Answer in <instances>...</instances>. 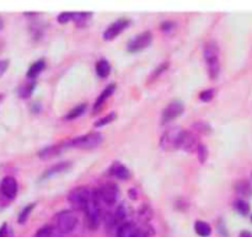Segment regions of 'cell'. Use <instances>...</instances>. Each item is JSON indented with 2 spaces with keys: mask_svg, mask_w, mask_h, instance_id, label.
<instances>
[{
  "mask_svg": "<svg viewBox=\"0 0 252 237\" xmlns=\"http://www.w3.org/2000/svg\"><path fill=\"white\" fill-rule=\"evenodd\" d=\"M83 211L85 213L86 226L90 230H96L98 228V225H100L101 221V206L100 199L97 197V192H94L93 197L88 202V204H86Z\"/></svg>",
  "mask_w": 252,
  "mask_h": 237,
  "instance_id": "obj_1",
  "label": "cell"
},
{
  "mask_svg": "<svg viewBox=\"0 0 252 237\" xmlns=\"http://www.w3.org/2000/svg\"><path fill=\"white\" fill-rule=\"evenodd\" d=\"M204 60L208 66L209 78L212 80H216L220 73V61H219V48L216 42H209L204 47Z\"/></svg>",
  "mask_w": 252,
  "mask_h": 237,
  "instance_id": "obj_2",
  "label": "cell"
},
{
  "mask_svg": "<svg viewBox=\"0 0 252 237\" xmlns=\"http://www.w3.org/2000/svg\"><path fill=\"white\" fill-rule=\"evenodd\" d=\"M54 221H56L54 228L58 230V233L61 235H68V234L73 233L75 230L76 226H78L79 219L73 210H63L57 214Z\"/></svg>",
  "mask_w": 252,
  "mask_h": 237,
  "instance_id": "obj_3",
  "label": "cell"
},
{
  "mask_svg": "<svg viewBox=\"0 0 252 237\" xmlns=\"http://www.w3.org/2000/svg\"><path fill=\"white\" fill-rule=\"evenodd\" d=\"M94 192L88 187H76L73 188L68 194V203L70 204L74 210H84L88 202L93 197Z\"/></svg>",
  "mask_w": 252,
  "mask_h": 237,
  "instance_id": "obj_4",
  "label": "cell"
},
{
  "mask_svg": "<svg viewBox=\"0 0 252 237\" xmlns=\"http://www.w3.org/2000/svg\"><path fill=\"white\" fill-rule=\"evenodd\" d=\"M103 137L98 132L89 133L86 135H81V137L75 138V139L68 140L69 148H79V149H94L97 148L98 145L102 143Z\"/></svg>",
  "mask_w": 252,
  "mask_h": 237,
  "instance_id": "obj_5",
  "label": "cell"
},
{
  "mask_svg": "<svg viewBox=\"0 0 252 237\" xmlns=\"http://www.w3.org/2000/svg\"><path fill=\"white\" fill-rule=\"evenodd\" d=\"M182 129L180 127H174L167 129L160 138V148L162 150L179 149L180 139H181Z\"/></svg>",
  "mask_w": 252,
  "mask_h": 237,
  "instance_id": "obj_6",
  "label": "cell"
},
{
  "mask_svg": "<svg viewBox=\"0 0 252 237\" xmlns=\"http://www.w3.org/2000/svg\"><path fill=\"white\" fill-rule=\"evenodd\" d=\"M97 197L100 202H103L107 206H115L120 198V189L115 183L107 182L100 187V189L97 191Z\"/></svg>",
  "mask_w": 252,
  "mask_h": 237,
  "instance_id": "obj_7",
  "label": "cell"
},
{
  "mask_svg": "<svg viewBox=\"0 0 252 237\" xmlns=\"http://www.w3.org/2000/svg\"><path fill=\"white\" fill-rule=\"evenodd\" d=\"M153 42V34L152 32L145 31L142 32L140 34H137L135 37H133L132 39H129L127 44V49L130 53H137V52L143 51V49L148 48V47L152 44Z\"/></svg>",
  "mask_w": 252,
  "mask_h": 237,
  "instance_id": "obj_8",
  "label": "cell"
},
{
  "mask_svg": "<svg viewBox=\"0 0 252 237\" xmlns=\"http://www.w3.org/2000/svg\"><path fill=\"white\" fill-rule=\"evenodd\" d=\"M198 145L199 139L196 133L192 130H182L179 149H182L186 152H194L198 149Z\"/></svg>",
  "mask_w": 252,
  "mask_h": 237,
  "instance_id": "obj_9",
  "label": "cell"
},
{
  "mask_svg": "<svg viewBox=\"0 0 252 237\" xmlns=\"http://www.w3.org/2000/svg\"><path fill=\"white\" fill-rule=\"evenodd\" d=\"M184 110L185 107L181 101H172L162 111L161 124H166V123H170L174 119H176V118H179L182 115V112H184Z\"/></svg>",
  "mask_w": 252,
  "mask_h": 237,
  "instance_id": "obj_10",
  "label": "cell"
},
{
  "mask_svg": "<svg viewBox=\"0 0 252 237\" xmlns=\"http://www.w3.org/2000/svg\"><path fill=\"white\" fill-rule=\"evenodd\" d=\"M130 21L128 19H118L115 22L110 25V26L106 29V31L103 32L102 38L105 41H112L113 38H116L117 36H120L128 26H129Z\"/></svg>",
  "mask_w": 252,
  "mask_h": 237,
  "instance_id": "obj_11",
  "label": "cell"
},
{
  "mask_svg": "<svg viewBox=\"0 0 252 237\" xmlns=\"http://www.w3.org/2000/svg\"><path fill=\"white\" fill-rule=\"evenodd\" d=\"M0 192L2 196L9 201L15 199L17 196V182L14 177L6 176L2 178L1 183H0Z\"/></svg>",
  "mask_w": 252,
  "mask_h": 237,
  "instance_id": "obj_12",
  "label": "cell"
},
{
  "mask_svg": "<svg viewBox=\"0 0 252 237\" xmlns=\"http://www.w3.org/2000/svg\"><path fill=\"white\" fill-rule=\"evenodd\" d=\"M68 142H63L58 145H52V147L44 148V149H42L41 151L38 152V157L41 160H44V161H46V160L54 159V157L59 156V155H61L64 150L68 149Z\"/></svg>",
  "mask_w": 252,
  "mask_h": 237,
  "instance_id": "obj_13",
  "label": "cell"
},
{
  "mask_svg": "<svg viewBox=\"0 0 252 237\" xmlns=\"http://www.w3.org/2000/svg\"><path fill=\"white\" fill-rule=\"evenodd\" d=\"M115 91H116V85H115V84H111V85H108L107 88H106L105 90L101 92V95L98 96V98L96 100L95 105H94V108H93L94 115H95V113H97V112H100V110H101V107L103 106V103H105L106 101L108 100V97H110V96L112 95Z\"/></svg>",
  "mask_w": 252,
  "mask_h": 237,
  "instance_id": "obj_14",
  "label": "cell"
},
{
  "mask_svg": "<svg viewBox=\"0 0 252 237\" xmlns=\"http://www.w3.org/2000/svg\"><path fill=\"white\" fill-rule=\"evenodd\" d=\"M117 237H139V229L134 223H123L117 229Z\"/></svg>",
  "mask_w": 252,
  "mask_h": 237,
  "instance_id": "obj_15",
  "label": "cell"
},
{
  "mask_svg": "<svg viewBox=\"0 0 252 237\" xmlns=\"http://www.w3.org/2000/svg\"><path fill=\"white\" fill-rule=\"evenodd\" d=\"M110 174L112 175V176H115L116 178L120 179H128L130 177V171L128 170V167L122 165L121 162H115V164L111 166Z\"/></svg>",
  "mask_w": 252,
  "mask_h": 237,
  "instance_id": "obj_16",
  "label": "cell"
},
{
  "mask_svg": "<svg viewBox=\"0 0 252 237\" xmlns=\"http://www.w3.org/2000/svg\"><path fill=\"white\" fill-rule=\"evenodd\" d=\"M235 192L240 197H243L241 199L250 198L252 197V186L250 182L248 181H240L235 184Z\"/></svg>",
  "mask_w": 252,
  "mask_h": 237,
  "instance_id": "obj_17",
  "label": "cell"
},
{
  "mask_svg": "<svg viewBox=\"0 0 252 237\" xmlns=\"http://www.w3.org/2000/svg\"><path fill=\"white\" fill-rule=\"evenodd\" d=\"M70 167H71V162H61V164L54 165V166H52L51 169L47 170L46 174L43 175V177L49 178V177H53V176H56V175L63 174V172L68 171Z\"/></svg>",
  "mask_w": 252,
  "mask_h": 237,
  "instance_id": "obj_18",
  "label": "cell"
},
{
  "mask_svg": "<svg viewBox=\"0 0 252 237\" xmlns=\"http://www.w3.org/2000/svg\"><path fill=\"white\" fill-rule=\"evenodd\" d=\"M44 66H46V63H44L43 59H39V60L34 61V63L30 66L29 71H27V78H29L30 80H33V79H36L37 76H38L39 74L43 71Z\"/></svg>",
  "mask_w": 252,
  "mask_h": 237,
  "instance_id": "obj_19",
  "label": "cell"
},
{
  "mask_svg": "<svg viewBox=\"0 0 252 237\" xmlns=\"http://www.w3.org/2000/svg\"><path fill=\"white\" fill-rule=\"evenodd\" d=\"M111 73V65L107 59H100L96 63V74L100 78H107Z\"/></svg>",
  "mask_w": 252,
  "mask_h": 237,
  "instance_id": "obj_20",
  "label": "cell"
},
{
  "mask_svg": "<svg viewBox=\"0 0 252 237\" xmlns=\"http://www.w3.org/2000/svg\"><path fill=\"white\" fill-rule=\"evenodd\" d=\"M194 230H196L197 235L201 237H209L212 234L211 225L201 220L196 221V224H194Z\"/></svg>",
  "mask_w": 252,
  "mask_h": 237,
  "instance_id": "obj_21",
  "label": "cell"
},
{
  "mask_svg": "<svg viewBox=\"0 0 252 237\" xmlns=\"http://www.w3.org/2000/svg\"><path fill=\"white\" fill-rule=\"evenodd\" d=\"M91 17H93V12H73L71 21L75 22L78 26H84L90 21Z\"/></svg>",
  "mask_w": 252,
  "mask_h": 237,
  "instance_id": "obj_22",
  "label": "cell"
},
{
  "mask_svg": "<svg viewBox=\"0 0 252 237\" xmlns=\"http://www.w3.org/2000/svg\"><path fill=\"white\" fill-rule=\"evenodd\" d=\"M113 215V220H115V224H120L125 220L126 218L128 216V208L125 203L120 204V206L116 208L115 213L112 214Z\"/></svg>",
  "mask_w": 252,
  "mask_h": 237,
  "instance_id": "obj_23",
  "label": "cell"
},
{
  "mask_svg": "<svg viewBox=\"0 0 252 237\" xmlns=\"http://www.w3.org/2000/svg\"><path fill=\"white\" fill-rule=\"evenodd\" d=\"M33 237H61V234L54 226H43L34 234Z\"/></svg>",
  "mask_w": 252,
  "mask_h": 237,
  "instance_id": "obj_24",
  "label": "cell"
},
{
  "mask_svg": "<svg viewBox=\"0 0 252 237\" xmlns=\"http://www.w3.org/2000/svg\"><path fill=\"white\" fill-rule=\"evenodd\" d=\"M234 208H235V210L238 211L239 214H241V215L246 216L249 213H250L251 210V207H250V203H249L248 201H245V199H236L235 203H234Z\"/></svg>",
  "mask_w": 252,
  "mask_h": 237,
  "instance_id": "obj_25",
  "label": "cell"
},
{
  "mask_svg": "<svg viewBox=\"0 0 252 237\" xmlns=\"http://www.w3.org/2000/svg\"><path fill=\"white\" fill-rule=\"evenodd\" d=\"M86 107H88V106H86L85 103H81V105L76 106V107H74L73 110L69 111V113H68V115H66L64 118H65V120L75 119V118L80 117L81 115H84V113H85Z\"/></svg>",
  "mask_w": 252,
  "mask_h": 237,
  "instance_id": "obj_26",
  "label": "cell"
},
{
  "mask_svg": "<svg viewBox=\"0 0 252 237\" xmlns=\"http://www.w3.org/2000/svg\"><path fill=\"white\" fill-rule=\"evenodd\" d=\"M34 86H36V83H34L33 80L27 81L26 84H24V85H22L21 88H20V90H19V95L21 96L22 98H27V97H30V96L32 95V92H33Z\"/></svg>",
  "mask_w": 252,
  "mask_h": 237,
  "instance_id": "obj_27",
  "label": "cell"
},
{
  "mask_svg": "<svg viewBox=\"0 0 252 237\" xmlns=\"http://www.w3.org/2000/svg\"><path fill=\"white\" fill-rule=\"evenodd\" d=\"M192 129H193V133H199V134H211L212 132V128L208 123L203 122V120H198V122L194 123L192 125Z\"/></svg>",
  "mask_w": 252,
  "mask_h": 237,
  "instance_id": "obj_28",
  "label": "cell"
},
{
  "mask_svg": "<svg viewBox=\"0 0 252 237\" xmlns=\"http://www.w3.org/2000/svg\"><path fill=\"white\" fill-rule=\"evenodd\" d=\"M138 215H139V218L142 219L145 224H148V221H149L150 218L153 216L152 208H150L148 204H143L139 208V210H138Z\"/></svg>",
  "mask_w": 252,
  "mask_h": 237,
  "instance_id": "obj_29",
  "label": "cell"
},
{
  "mask_svg": "<svg viewBox=\"0 0 252 237\" xmlns=\"http://www.w3.org/2000/svg\"><path fill=\"white\" fill-rule=\"evenodd\" d=\"M116 118H117V115H116L115 112H111L110 115H107L106 117H102L101 119L96 120L95 122V127L96 128H100V127H103V125L106 124H110V123H112L113 120H116Z\"/></svg>",
  "mask_w": 252,
  "mask_h": 237,
  "instance_id": "obj_30",
  "label": "cell"
},
{
  "mask_svg": "<svg viewBox=\"0 0 252 237\" xmlns=\"http://www.w3.org/2000/svg\"><path fill=\"white\" fill-rule=\"evenodd\" d=\"M34 208V204H29L27 207H25L24 209H22V211L20 213L19 215V219H17V221H19V224H25L27 221V219H29L30 214H31L32 209Z\"/></svg>",
  "mask_w": 252,
  "mask_h": 237,
  "instance_id": "obj_31",
  "label": "cell"
},
{
  "mask_svg": "<svg viewBox=\"0 0 252 237\" xmlns=\"http://www.w3.org/2000/svg\"><path fill=\"white\" fill-rule=\"evenodd\" d=\"M197 155H198V160L201 164H204L208 159V148L204 144H199L198 149H197Z\"/></svg>",
  "mask_w": 252,
  "mask_h": 237,
  "instance_id": "obj_32",
  "label": "cell"
},
{
  "mask_svg": "<svg viewBox=\"0 0 252 237\" xmlns=\"http://www.w3.org/2000/svg\"><path fill=\"white\" fill-rule=\"evenodd\" d=\"M214 95H216V90L214 89H209V90H204L199 93V100L202 102H211L213 100Z\"/></svg>",
  "mask_w": 252,
  "mask_h": 237,
  "instance_id": "obj_33",
  "label": "cell"
},
{
  "mask_svg": "<svg viewBox=\"0 0 252 237\" xmlns=\"http://www.w3.org/2000/svg\"><path fill=\"white\" fill-rule=\"evenodd\" d=\"M71 17H73V12H62L57 20H58L59 24L64 25V24H68V22L71 21Z\"/></svg>",
  "mask_w": 252,
  "mask_h": 237,
  "instance_id": "obj_34",
  "label": "cell"
},
{
  "mask_svg": "<svg viewBox=\"0 0 252 237\" xmlns=\"http://www.w3.org/2000/svg\"><path fill=\"white\" fill-rule=\"evenodd\" d=\"M174 27H175L174 21H164L161 24V31L169 33V32L172 31V29H174Z\"/></svg>",
  "mask_w": 252,
  "mask_h": 237,
  "instance_id": "obj_35",
  "label": "cell"
},
{
  "mask_svg": "<svg viewBox=\"0 0 252 237\" xmlns=\"http://www.w3.org/2000/svg\"><path fill=\"white\" fill-rule=\"evenodd\" d=\"M9 68V60L7 59H1L0 60V78L5 74V71Z\"/></svg>",
  "mask_w": 252,
  "mask_h": 237,
  "instance_id": "obj_36",
  "label": "cell"
},
{
  "mask_svg": "<svg viewBox=\"0 0 252 237\" xmlns=\"http://www.w3.org/2000/svg\"><path fill=\"white\" fill-rule=\"evenodd\" d=\"M166 68H167V63L166 64H162V65H160L159 68H158L157 70H155V73L153 74V78H157V76L159 75V74H161L162 71L166 70Z\"/></svg>",
  "mask_w": 252,
  "mask_h": 237,
  "instance_id": "obj_37",
  "label": "cell"
},
{
  "mask_svg": "<svg viewBox=\"0 0 252 237\" xmlns=\"http://www.w3.org/2000/svg\"><path fill=\"white\" fill-rule=\"evenodd\" d=\"M0 237H7V225L6 224H2L1 228H0Z\"/></svg>",
  "mask_w": 252,
  "mask_h": 237,
  "instance_id": "obj_38",
  "label": "cell"
},
{
  "mask_svg": "<svg viewBox=\"0 0 252 237\" xmlns=\"http://www.w3.org/2000/svg\"><path fill=\"white\" fill-rule=\"evenodd\" d=\"M129 196H130V198H132V199H135V198H137V196H138V194H137V191H135L134 188H130V191H129Z\"/></svg>",
  "mask_w": 252,
  "mask_h": 237,
  "instance_id": "obj_39",
  "label": "cell"
},
{
  "mask_svg": "<svg viewBox=\"0 0 252 237\" xmlns=\"http://www.w3.org/2000/svg\"><path fill=\"white\" fill-rule=\"evenodd\" d=\"M240 237H252V234L250 231H243V233L240 234Z\"/></svg>",
  "mask_w": 252,
  "mask_h": 237,
  "instance_id": "obj_40",
  "label": "cell"
},
{
  "mask_svg": "<svg viewBox=\"0 0 252 237\" xmlns=\"http://www.w3.org/2000/svg\"><path fill=\"white\" fill-rule=\"evenodd\" d=\"M2 27H4V20H2V17L0 16V31L2 30Z\"/></svg>",
  "mask_w": 252,
  "mask_h": 237,
  "instance_id": "obj_41",
  "label": "cell"
},
{
  "mask_svg": "<svg viewBox=\"0 0 252 237\" xmlns=\"http://www.w3.org/2000/svg\"><path fill=\"white\" fill-rule=\"evenodd\" d=\"M251 221H252V216H251Z\"/></svg>",
  "mask_w": 252,
  "mask_h": 237,
  "instance_id": "obj_42",
  "label": "cell"
}]
</instances>
